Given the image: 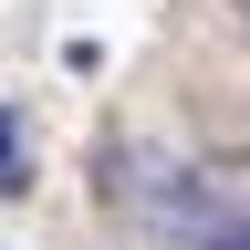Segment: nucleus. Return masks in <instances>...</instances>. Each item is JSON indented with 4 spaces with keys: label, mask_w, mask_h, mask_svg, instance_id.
Here are the masks:
<instances>
[{
    "label": "nucleus",
    "mask_w": 250,
    "mask_h": 250,
    "mask_svg": "<svg viewBox=\"0 0 250 250\" xmlns=\"http://www.w3.org/2000/svg\"><path fill=\"white\" fill-rule=\"evenodd\" d=\"M125 250H250V188L229 167H146L115 177Z\"/></svg>",
    "instance_id": "f257e3e1"
},
{
    "label": "nucleus",
    "mask_w": 250,
    "mask_h": 250,
    "mask_svg": "<svg viewBox=\"0 0 250 250\" xmlns=\"http://www.w3.org/2000/svg\"><path fill=\"white\" fill-rule=\"evenodd\" d=\"M31 188V156H21V115H0V198Z\"/></svg>",
    "instance_id": "f03ea898"
},
{
    "label": "nucleus",
    "mask_w": 250,
    "mask_h": 250,
    "mask_svg": "<svg viewBox=\"0 0 250 250\" xmlns=\"http://www.w3.org/2000/svg\"><path fill=\"white\" fill-rule=\"evenodd\" d=\"M229 167H250V125H229Z\"/></svg>",
    "instance_id": "7ed1b4c3"
}]
</instances>
